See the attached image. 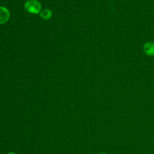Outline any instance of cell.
Here are the masks:
<instances>
[{
	"mask_svg": "<svg viewBox=\"0 0 154 154\" xmlns=\"http://www.w3.org/2000/svg\"><path fill=\"white\" fill-rule=\"evenodd\" d=\"M42 5L37 0H29L25 4L26 10L32 14H37L40 12Z\"/></svg>",
	"mask_w": 154,
	"mask_h": 154,
	"instance_id": "obj_1",
	"label": "cell"
},
{
	"mask_svg": "<svg viewBox=\"0 0 154 154\" xmlns=\"http://www.w3.org/2000/svg\"><path fill=\"white\" fill-rule=\"evenodd\" d=\"M9 17L8 10L4 7H0V24L5 23L8 20Z\"/></svg>",
	"mask_w": 154,
	"mask_h": 154,
	"instance_id": "obj_2",
	"label": "cell"
},
{
	"mask_svg": "<svg viewBox=\"0 0 154 154\" xmlns=\"http://www.w3.org/2000/svg\"><path fill=\"white\" fill-rule=\"evenodd\" d=\"M143 51L148 56L154 55V43L151 42H146L143 46Z\"/></svg>",
	"mask_w": 154,
	"mask_h": 154,
	"instance_id": "obj_3",
	"label": "cell"
},
{
	"mask_svg": "<svg viewBox=\"0 0 154 154\" xmlns=\"http://www.w3.org/2000/svg\"><path fill=\"white\" fill-rule=\"evenodd\" d=\"M52 16V12L49 9H44L40 11V16L44 19H48Z\"/></svg>",
	"mask_w": 154,
	"mask_h": 154,
	"instance_id": "obj_4",
	"label": "cell"
},
{
	"mask_svg": "<svg viewBox=\"0 0 154 154\" xmlns=\"http://www.w3.org/2000/svg\"><path fill=\"white\" fill-rule=\"evenodd\" d=\"M7 154H16L15 153H14V152H8V153H7Z\"/></svg>",
	"mask_w": 154,
	"mask_h": 154,
	"instance_id": "obj_5",
	"label": "cell"
},
{
	"mask_svg": "<svg viewBox=\"0 0 154 154\" xmlns=\"http://www.w3.org/2000/svg\"><path fill=\"white\" fill-rule=\"evenodd\" d=\"M99 154H108V153H105V152H102V153H99Z\"/></svg>",
	"mask_w": 154,
	"mask_h": 154,
	"instance_id": "obj_6",
	"label": "cell"
}]
</instances>
